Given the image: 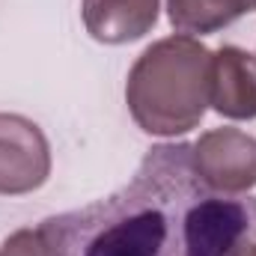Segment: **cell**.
I'll return each instance as SVG.
<instances>
[{"label":"cell","mask_w":256,"mask_h":256,"mask_svg":"<svg viewBox=\"0 0 256 256\" xmlns=\"http://www.w3.org/2000/svg\"><path fill=\"white\" fill-rule=\"evenodd\" d=\"M42 226L63 256H230L256 226V196L208 191L191 143H161L120 191Z\"/></svg>","instance_id":"1"},{"label":"cell","mask_w":256,"mask_h":256,"mask_svg":"<svg viewBox=\"0 0 256 256\" xmlns=\"http://www.w3.org/2000/svg\"><path fill=\"white\" fill-rule=\"evenodd\" d=\"M230 256H256V226L230 250Z\"/></svg>","instance_id":"9"},{"label":"cell","mask_w":256,"mask_h":256,"mask_svg":"<svg viewBox=\"0 0 256 256\" xmlns=\"http://www.w3.org/2000/svg\"><path fill=\"white\" fill-rule=\"evenodd\" d=\"M256 12V0H167L170 24L185 36H206Z\"/></svg>","instance_id":"7"},{"label":"cell","mask_w":256,"mask_h":256,"mask_svg":"<svg viewBox=\"0 0 256 256\" xmlns=\"http://www.w3.org/2000/svg\"><path fill=\"white\" fill-rule=\"evenodd\" d=\"M84 24L96 42L126 45L143 39L158 21V0H84Z\"/></svg>","instance_id":"6"},{"label":"cell","mask_w":256,"mask_h":256,"mask_svg":"<svg viewBox=\"0 0 256 256\" xmlns=\"http://www.w3.org/2000/svg\"><path fill=\"white\" fill-rule=\"evenodd\" d=\"M0 256H63L57 242L51 238V232L39 224V226H27L12 232L3 244H0Z\"/></svg>","instance_id":"8"},{"label":"cell","mask_w":256,"mask_h":256,"mask_svg":"<svg viewBox=\"0 0 256 256\" xmlns=\"http://www.w3.org/2000/svg\"><path fill=\"white\" fill-rule=\"evenodd\" d=\"M226 120H256V60L236 48L224 45L212 54V102Z\"/></svg>","instance_id":"5"},{"label":"cell","mask_w":256,"mask_h":256,"mask_svg":"<svg viewBox=\"0 0 256 256\" xmlns=\"http://www.w3.org/2000/svg\"><path fill=\"white\" fill-rule=\"evenodd\" d=\"M200 182L214 194L242 196L256 188V140L238 128H214L191 143Z\"/></svg>","instance_id":"3"},{"label":"cell","mask_w":256,"mask_h":256,"mask_svg":"<svg viewBox=\"0 0 256 256\" xmlns=\"http://www.w3.org/2000/svg\"><path fill=\"white\" fill-rule=\"evenodd\" d=\"M126 102L146 134H188L212 102V51L185 33L149 45L128 72Z\"/></svg>","instance_id":"2"},{"label":"cell","mask_w":256,"mask_h":256,"mask_svg":"<svg viewBox=\"0 0 256 256\" xmlns=\"http://www.w3.org/2000/svg\"><path fill=\"white\" fill-rule=\"evenodd\" d=\"M51 176V146L42 128L21 114H0V194L39 191Z\"/></svg>","instance_id":"4"}]
</instances>
